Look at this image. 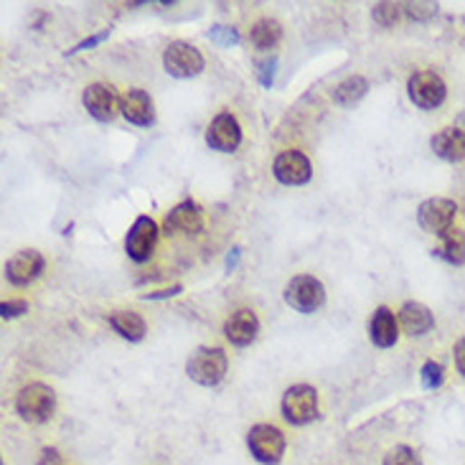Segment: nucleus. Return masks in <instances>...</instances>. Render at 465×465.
<instances>
[{"label": "nucleus", "mask_w": 465, "mask_h": 465, "mask_svg": "<svg viewBox=\"0 0 465 465\" xmlns=\"http://www.w3.org/2000/svg\"><path fill=\"white\" fill-rule=\"evenodd\" d=\"M226 361L224 348L219 346H204V348H196L191 354V359L186 364V374L201 386H216L226 376Z\"/></svg>", "instance_id": "f257e3e1"}, {"label": "nucleus", "mask_w": 465, "mask_h": 465, "mask_svg": "<svg viewBox=\"0 0 465 465\" xmlns=\"http://www.w3.org/2000/svg\"><path fill=\"white\" fill-rule=\"evenodd\" d=\"M53 410H56V394L52 386L46 384H28L18 392L15 397V413L21 414L28 422H49Z\"/></svg>", "instance_id": "f03ea898"}, {"label": "nucleus", "mask_w": 465, "mask_h": 465, "mask_svg": "<svg viewBox=\"0 0 465 465\" xmlns=\"http://www.w3.org/2000/svg\"><path fill=\"white\" fill-rule=\"evenodd\" d=\"M282 417L290 425H308L318 417V392L308 384H295L282 397Z\"/></svg>", "instance_id": "7ed1b4c3"}, {"label": "nucleus", "mask_w": 465, "mask_h": 465, "mask_svg": "<svg viewBox=\"0 0 465 465\" xmlns=\"http://www.w3.org/2000/svg\"><path fill=\"white\" fill-rule=\"evenodd\" d=\"M285 303L298 313H316L326 303V290L313 275H298L285 288Z\"/></svg>", "instance_id": "20e7f679"}, {"label": "nucleus", "mask_w": 465, "mask_h": 465, "mask_svg": "<svg viewBox=\"0 0 465 465\" xmlns=\"http://www.w3.org/2000/svg\"><path fill=\"white\" fill-rule=\"evenodd\" d=\"M163 67L171 77L178 80H188V77H196L204 69V56L196 46H191L186 41H173L168 43V49L163 53Z\"/></svg>", "instance_id": "39448f33"}, {"label": "nucleus", "mask_w": 465, "mask_h": 465, "mask_svg": "<svg viewBox=\"0 0 465 465\" xmlns=\"http://www.w3.org/2000/svg\"><path fill=\"white\" fill-rule=\"evenodd\" d=\"M407 90H410V100L414 105L422 107V109H435L445 102V81L440 74L430 71V69H420L414 71L410 81H407Z\"/></svg>", "instance_id": "423d86ee"}, {"label": "nucleus", "mask_w": 465, "mask_h": 465, "mask_svg": "<svg viewBox=\"0 0 465 465\" xmlns=\"http://www.w3.org/2000/svg\"><path fill=\"white\" fill-rule=\"evenodd\" d=\"M247 445L254 460L265 465H278L285 452V435L275 425H254L247 435Z\"/></svg>", "instance_id": "0eeeda50"}, {"label": "nucleus", "mask_w": 465, "mask_h": 465, "mask_svg": "<svg viewBox=\"0 0 465 465\" xmlns=\"http://www.w3.org/2000/svg\"><path fill=\"white\" fill-rule=\"evenodd\" d=\"M156 242H158V224L150 216H140V219H135V224L128 232L125 252L133 262H147L156 250Z\"/></svg>", "instance_id": "6e6552de"}, {"label": "nucleus", "mask_w": 465, "mask_h": 465, "mask_svg": "<svg viewBox=\"0 0 465 465\" xmlns=\"http://www.w3.org/2000/svg\"><path fill=\"white\" fill-rule=\"evenodd\" d=\"M458 206L451 199H427L420 204L417 209V222L420 226L430 232V234H445L448 229H452V219H455Z\"/></svg>", "instance_id": "1a4fd4ad"}, {"label": "nucleus", "mask_w": 465, "mask_h": 465, "mask_svg": "<svg viewBox=\"0 0 465 465\" xmlns=\"http://www.w3.org/2000/svg\"><path fill=\"white\" fill-rule=\"evenodd\" d=\"M313 176L310 160L300 150H285L275 160V178L285 186H303Z\"/></svg>", "instance_id": "9d476101"}, {"label": "nucleus", "mask_w": 465, "mask_h": 465, "mask_svg": "<svg viewBox=\"0 0 465 465\" xmlns=\"http://www.w3.org/2000/svg\"><path fill=\"white\" fill-rule=\"evenodd\" d=\"M43 265H46L43 254L36 252V250H21V252L8 260L5 278L11 280L15 288H26L43 272Z\"/></svg>", "instance_id": "9b49d317"}, {"label": "nucleus", "mask_w": 465, "mask_h": 465, "mask_svg": "<svg viewBox=\"0 0 465 465\" xmlns=\"http://www.w3.org/2000/svg\"><path fill=\"white\" fill-rule=\"evenodd\" d=\"M206 143L214 147V150H219V153H232V150H237L242 143V128L240 122L234 115H229V112H222V115H216L209 125V130H206Z\"/></svg>", "instance_id": "f8f14e48"}, {"label": "nucleus", "mask_w": 465, "mask_h": 465, "mask_svg": "<svg viewBox=\"0 0 465 465\" xmlns=\"http://www.w3.org/2000/svg\"><path fill=\"white\" fill-rule=\"evenodd\" d=\"M122 118L128 122H133L138 128H150L156 122V109H153V100L150 94L143 90H128L120 97Z\"/></svg>", "instance_id": "ddd939ff"}, {"label": "nucleus", "mask_w": 465, "mask_h": 465, "mask_svg": "<svg viewBox=\"0 0 465 465\" xmlns=\"http://www.w3.org/2000/svg\"><path fill=\"white\" fill-rule=\"evenodd\" d=\"M204 226V219H201V209L196 201H181L178 206H173L171 214L166 216L163 222V229L168 234H196Z\"/></svg>", "instance_id": "4468645a"}, {"label": "nucleus", "mask_w": 465, "mask_h": 465, "mask_svg": "<svg viewBox=\"0 0 465 465\" xmlns=\"http://www.w3.org/2000/svg\"><path fill=\"white\" fill-rule=\"evenodd\" d=\"M84 107H87V112L92 115L94 120L109 122L118 112V97L112 92V87L97 81V84H90L84 90Z\"/></svg>", "instance_id": "2eb2a0df"}, {"label": "nucleus", "mask_w": 465, "mask_h": 465, "mask_svg": "<svg viewBox=\"0 0 465 465\" xmlns=\"http://www.w3.org/2000/svg\"><path fill=\"white\" fill-rule=\"evenodd\" d=\"M224 333L234 346H250L260 333V320L252 310L242 308V310L229 316V320L224 323Z\"/></svg>", "instance_id": "dca6fc26"}, {"label": "nucleus", "mask_w": 465, "mask_h": 465, "mask_svg": "<svg viewBox=\"0 0 465 465\" xmlns=\"http://www.w3.org/2000/svg\"><path fill=\"white\" fill-rule=\"evenodd\" d=\"M369 336H372V344L379 348H389V346L397 344L399 338V323L394 318V313L389 308H376L369 323Z\"/></svg>", "instance_id": "f3484780"}, {"label": "nucleus", "mask_w": 465, "mask_h": 465, "mask_svg": "<svg viewBox=\"0 0 465 465\" xmlns=\"http://www.w3.org/2000/svg\"><path fill=\"white\" fill-rule=\"evenodd\" d=\"M432 150H435V156L445 160H452V163H458V160L465 158V133L463 130H458V128H445V130H440L435 138H432Z\"/></svg>", "instance_id": "a211bd4d"}, {"label": "nucleus", "mask_w": 465, "mask_h": 465, "mask_svg": "<svg viewBox=\"0 0 465 465\" xmlns=\"http://www.w3.org/2000/svg\"><path fill=\"white\" fill-rule=\"evenodd\" d=\"M399 323L410 336H425L427 331H432L435 318L422 303H404L399 310Z\"/></svg>", "instance_id": "6ab92c4d"}, {"label": "nucleus", "mask_w": 465, "mask_h": 465, "mask_svg": "<svg viewBox=\"0 0 465 465\" xmlns=\"http://www.w3.org/2000/svg\"><path fill=\"white\" fill-rule=\"evenodd\" d=\"M109 326L120 333L122 338H128V341H143L147 331L146 320L140 318L138 313H133V310H115L109 316Z\"/></svg>", "instance_id": "aec40b11"}, {"label": "nucleus", "mask_w": 465, "mask_h": 465, "mask_svg": "<svg viewBox=\"0 0 465 465\" xmlns=\"http://www.w3.org/2000/svg\"><path fill=\"white\" fill-rule=\"evenodd\" d=\"M438 257H442L451 265H463L465 262V232L463 229H448L445 234H440Z\"/></svg>", "instance_id": "412c9836"}, {"label": "nucleus", "mask_w": 465, "mask_h": 465, "mask_svg": "<svg viewBox=\"0 0 465 465\" xmlns=\"http://www.w3.org/2000/svg\"><path fill=\"white\" fill-rule=\"evenodd\" d=\"M369 90V81L359 77V74H354V77H346L341 84H336V90H333V102L341 107H351L359 102L361 97L366 94Z\"/></svg>", "instance_id": "4be33fe9"}, {"label": "nucleus", "mask_w": 465, "mask_h": 465, "mask_svg": "<svg viewBox=\"0 0 465 465\" xmlns=\"http://www.w3.org/2000/svg\"><path fill=\"white\" fill-rule=\"evenodd\" d=\"M280 39H282V28L272 18H260L250 28V41H252V46H257V49H272V46H278Z\"/></svg>", "instance_id": "5701e85b"}, {"label": "nucleus", "mask_w": 465, "mask_h": 465, "mask_svg": "<svg viewBox=\"0 0 465 465\" xmlns=\"http://www.w3.org/2000/svg\"><path fill=\"white\" fill-rule=\"evenodd\" d=\"M404 14V8L399 3H379L374 5V24H379L382 28H389L399 24V18Z\"/></svg>", "instance_id": "b1692460"}, {"label": "nucleus", "mask_w": 465, "mask_h": 465, "mask_svg": "<svg viewBox=\"0 0 465 465\" xmlns=\"http://www.w3.org/2000/svg\"><path fill=\"white\" fill-rule=\"evenodd\" d=\"M382 465H422L420 455L407 448V445H397L394 451H389L384 455V463Z\"/></svg>", "instance_id": "393cba45"}, {"label": "nucleus", "mask_w": 465, "mask_h": 465, "mask_svg": "<svg viewBox=\"0 0 465 465\" xmlns=\"http://www.w3.org/2000/svg\"><path fill=\"white\" fill-rule=\"evenodd\" d=\"M442 384V366L438 361H427L422 366V386L425 389H438Z\"/></svg>", "instance_id": "a878e982"}, {"label": "nucleus", "mask_w": 465, "mask_h": 465, "mask_svg": "<svg viewBox=\"0 0 465 465\" xmlns=\"http://www.w3.org/2000/svg\"><path fill=\"white\" fill-rule=\"evenodd\" d=\"M402 8L410 18H417V21H427L430 15H435V11H438V5H432V3H407Z\"/></svg>", "instance_id": "bb28decb"}, {"label": "nucleus", "mask_w": 465, "mask_h": 465, "mask_svg": "<svg viewBox=\"0 0 465 465\" xmlns=\"http://www.w3.org/2000/svg\"><path fill=\"white\" fill-rule=\"evenodd\" d=\"M209 39L219 41V43H224V46H232V43H237V41H240V33H237L234 28L214 26L212 31H209Z\"/></svg>", "instance_id": "cd10ccee"}, {"label": "nucleus", "mask_w": 465, "mask_h": 465, "mask_svg": "<svg viewBox=\"0 0 465 465\" xmlns=\"http://www.w3.org/2000/svg\"><path fill=\"white\" fill-rule=\"evenodd\" d=\"M28 310V303L26 300H8V303H3L0 306V316L8 320V318H18V316H24Z\"/></svg>", "instance_id": "c85d7f7f"}, {"label": "nucleus", "mask_w": 465, "mask_h": 465, "mask_svg": "<svg viewBox=\"0 0 465 465\" xmlns=\"http://www.w3.org/2000/svg\"><path fill=\"white\" fill-rule=\"evenodd\" d=\"M275 67H278V59H267L260 64V81L270 87L272 84V77H275Z\"/></svg>", "instance_id": "c756f323"}, {"label": "nucleus", "mask_w": 465, "mask_h": 465, "mask_svg": "<svg viewBox=\"0 0 465 465\" xmlns=\"http://www.w3.org/2000/svg\"><path fill=\"white\" fill-rule=\"evenodd\" d=\"M452 354H455V366H458V372L465 376V338H460V341L455 344Z\"/></svg>", "instance_id": "7c9ffc66"}, {"label": "nucleus", "mask_w": 465, "mask_h": 465, "mask_svg": "<svg viewBox=\"0 0 465 465\" xmlns=\"http://www.w3.org/2000/svg\"><path fill=\"white\" fill-rule=\"evenodd\" d=\"M107 36H109V31H102V33H97V36H92V39L81 41V43H77L74 49L69 53H77V52H84V49H90V46H94V43H100V41H105Z\"/></svg>", "instance_id": "2f4dec72"}, {"label": "nucleus", "mask_w": 465, "mask_h": 465, "mask_svg": "<svg viewBox=\"0 0 465 465\" xmlns=\"http://www.w3.org/2000/svg\"><path fill=\"white\" fill-rule=\"evenodd\" d=\"M184 290L181 285H176V288H171V290H160V293H150L146 295V300H163V298H173V295H178Z\"/></svg>", "instance_id": "473e14b6"}, {"label": "nucleus", "mask_w": 465, "mask_h": 465, "mask_svg": "<svg viewBox=\"0 0 465 465\" xmlns=\"http://www.w3.org/2000/svg\"><path fill=\"white\" fill-rule=\"evenodd\" d=\"M53 463H59V452L53 451V448L43 451V460H41V465H53Z\"/></svg>", "instance_id": "72a5a7b5"}]
</instances>
